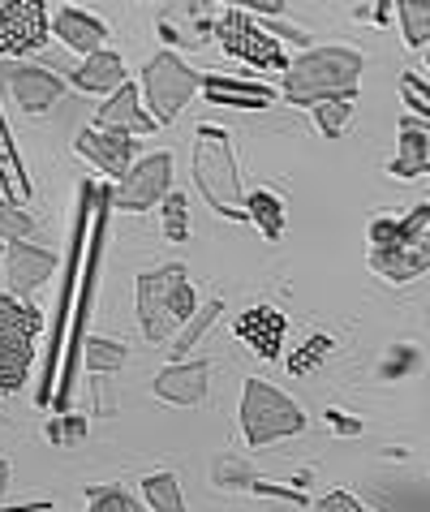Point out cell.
Wrapping results in <instances>:
<instances>
[{
    "label": "cell",
    "instance_id": "6da1fadb",
    "mask_svg": "<svg viewBox=\"0 0 430 512\" xmlns=\"http://www.w3.org/2000/svg\"><path fill=\"white\" fill-rule=\"evenodd\" d=\"M366 56L357 48H306L284 69V99L301 108L327 104V99H357V82H362Z\"/></svg>",
    "mask_w": 430,
    "mask_h": 512
},
{
    "label": "cell",
    "instance_id": "7a4b0ae2",
    "mask_svg": "<svg viewBox=\"0 0 430 512\" xmlns=\"http://www.w3.org/2000/svg\"><path fill=\"white\" fill-rule=\"evenodd\" d=\"M194 315H198V293L185 280L181 263H164L155 272L138 276V323L147 340H168L172 345V332H181Z\"/></svg>",
    "mask_w": 430,
    "mask_h": 512
},
{
    "label": "cell",
    "instance_id": "3957f363",
    "mask_svg": "<svg viewBox=\"0 0 430 512\" xmlns=\"http://www.w3.org/2000/svg\"><path fill=\"white\" fill-rule=\"evenodd\" d=\"M194 181L198 190L207 194V203L224 216H237V220H250L246 216V190H241V173H237V160H233V147L220 125H203L194 138Z\"/></svg>",
    "mask_w": 430,
    "mask_h": 512
},
{
    "label": "cell",
    "instance_id": "277c9868",
    "mask_svg": "<svg viewBox=\"0 0 430 512\" xmlns=\"http://www.w3.org/2000/svg\"><path fill=\"white\" fill-rule=\"evenodd\" d=\"M241 431H246L250 448H267L284 435L306 431V414L289 392L271 388L263 379H246V388H241Z\"/></svg>",
    "mask_w": 430,
    "mask_h": 512
},
{
    "label": "cell",
    "instance_id": "5b68a950",
    "mask_svg": "<svg viewBox=\"0 0 430 512\" xmlns=\"http://www.w3.org/2000/svg\"><path fill=\"white\" fill-rule=\"evenodd\" d=\"M43 327V315L13 293H0V396L22 392L26 375L35 362V336Z\"/></svg>",
    "mask_w": 430,
    "mask_h": 512
},
{
    "label": "cell",
    "instance_id": "8992f818",
    "mask_svg": "<svg viewBox=\"0 0 430 512\" xmlns=\"http://www.w3.org/2000/svg\"><path fill=\"white\" fill-rule=\"evenodd\" d=\"M198 91H203V74L185 65L177 52L164 48L142 65V95H147V112L155 125L177 121Z\"/></svg>",
    "mask_w": 430,
    "mask_h": 512
},
{
    "label": "cell",
    "instance_id": "52a82bcc",
    "mask_svg": "<svg viewBox=\"0 0 430 512\" xmlns=\"http://www.w3.org/2000/svg\"><path fill=\"white\" fill-rule=\"evenodd\" d=\"M215 39L233 61H246L258 69H289V52L271 31H263L246 9H224L215 22Z\"/></svg>",
    "mask_w": 430,
    "mask_h": 512
},
{
    "label": "cell",
    "instance_id": "ba28073f",
    "mask_svg": "<svg viewBox=\"0 0 430 512\" xmlns=\"http://www.w3.org/2000/svg\"><path fill=\"white\" fill-rule=\"evenodd\" d=\"M168 194H172V155L155 151V155L134 160V168L117 181V190L108 198L117 211H151V207H160Z\"/></svg>",
    "mask_w": 430,
    "mask_h": 512
},
{
    "label": "cell",
    "instance_id": "9c48e42d",
    "mask_svg": "<svg viewBox=\"0 0 430 512\" xmlns=\"http://www.w3.org/2000/svg\"><path fill=\"white\" fill-rule=\"evenodd\" d=\"M48 9L35 0H5L0 5V56H31L48 44Z\"/></svg>",
    "mask_w": 430,
    "mask_h": 512
},
{
    "label": "cell",
    "instance_id": "30bf717a",
    "mask_svg": "<svg viewBox=\"0 0 430 512\" xmlns=\"http://www.w3.org/2000/svg\"><path fill=\"white\" fill-rule=\"evenodd\" d=\"M56 267L61 259L52 250L31 246V241H5V250H0V276H5V293L13 297L35 293L43 280H52Z\"/></svg>",
    "mask_w": 430,
    "mask_h": 512
},
{
    "label": "cell",
    "instance_id": "8fae6325",
    "mask_svg": "<svg viewBox=\"0 0 430 512\" xmlns=\"http://www.w3.org/2000/svg\"><path fill=\"white\" fill-rule=\"evenodd\" d=\"M237 340L246 349H254L263 362H280L284 358V340H289V319L280 315L276 306H250L241 310L233 323Z\"/></svg>",
    "mask_w": 430,
    "mask_h": 512
},
{
    "label": "cell",
    "instance_id": "7c38bea8",
    "mask_svg": "<svg viewBox=\"0 0 430 512\" xmlns=\"http://www.w3.org/2000/svg\"><path fill=\"white\" fill-rule=\"evenodd\" d=\"M78 155H86L99 173L108 177H125L134 168V155H138V138L134 134H121V130H82L78 134Z\"/></svg>",
    "mask_w": 430,
    "mask_h": 512
},
{
    "label": "cell",
    "instance_id": "4fadbf2b",
    "mask_svg": "<svg viewBox=\"0 0 430 512\" xmlns=\"http://www.w3.org/2000/svg\"><path fill=\"white\" fill-rule=\"evenodd\" d=\"M9 91L22 112H48L56 99L65 95V82H61V74H52V69H43V65H13Z\"/></svg>",
    "mask_w": 430,
    "mask_h": 512
},
{
    "label": "cell",
    "instance_id": "5bb4252c",
    "mask_svg": "<svg viewBox=\"0 0 430 512\" xmlns=\"http://www.w3.org/2000/svg\"><path fill=\"white\" fill-rule=\"evenodd\" d=\"M207 379H211V362H168L155 375V396L168 405H198L207 396Z\"/></svg>",
    "mask_w": 430,
    "mask_h": 512
},
{
    "label": "cell",
    "instance_id": "9a60e30c",
    "mask_svg": "<svg viewBox=\"0 0 430 512\" xmlns=\"http://www.w3.org/2000/svg\"><path fill=\"white\" fill-rule=\"evenodd\" d=\"M370 272L387 284H409L430 272V233L396 250H370Z\"/></svg>",
    "mask_w": 430,
    "mask_h": 512
},
{
    "label": "cell",
    "instance_id": "2e32d148",
    "mask_svg": "<svg viewBox=\"0 0 430 512\" xmlns=\"http://www.w3.org/2000/svg\"><path fill=\"white\" fill-rule=\"evenodd\" d=\"M95 130H121V134H155V121L151 112L142 108V91L134 82H125V87L108 99V104H99L95 112Z\"/></svg>",
    "mask_w": 430,
    "mask_h": 512
},
{
    "label": "cell",
    "instance_id": "e0dca14e",
    "mask_svg": "<svg viewBox=\"0 0 430 512\" xmlns=\"http://www.w3.org/2000/svg\"><path fill=\"white\" fill-rule=\"evenodd\" d=\"M52 31L56 39H61L65 48H74L82 56H95V52H104V22L91 18L86 9H74V5H61L52 13Z\"/></svg>",
    "mask_w": 430,
    "mask_h": 512
},
{
    "label": "cell",
    "instance_id": "ac0fdd59",
    "mask_svg": "<svg viewBox=\"0 0 430 512\" xmlns=\"http://www.w3.org/2000/svg\"><path fill=\"white\" fill-rule=\"evenodd\" d=\"M430 173V121L400 117V151L392 160V177H422Z\"/></svg>",
    "mask_w": 430,
    "mask_h": 512
},
{
    "label": "cell",
    "instance_id": "d6986e66",
    "mask_svg": "<svg viewBox=\"0 0 430 512\" xmlns=\"http://www.w3.org/2000/svg\"><path fill=\"white\" fill-rule=\"evenodd\" d=\"M430 233V203H418L405 220H392V216H375L370 220V250H396V246H409Z\"/></svg>",
    "mask_w": 430,
    "mask_h": 512
},
{
    "label": "cell",
    "instance_id": "ffe728a7",
    "mask_svg": "<svg viewBox=\"0 0 430 512\" xmlns=\"http://www.w3.org/2000/svg\"><path fill=\"white\" fill-rule=\"evenodd\" d=\"M74 87L78 91H99V95H117L125 87V61L121 52H95L74 69Z\"/></svg>",
    "mask_w": 430,
    "mask_h": 512
},
{
    "label": "cell",
    "instance_id": "44dd1931",
    "mask_svg": "<svg viewBox=\"0 0 430 512\" xmlns=\"http://www.w3.org/2000/svg\"><path fill=\"white\" fill-rule=\"evenodd\" d=\"M203 91L211 104H228V108H267L276 91L263 82H241V78H203Z\"/></svg>",
    "mask_w": 430,
    "mask_h": 512
},
{
    "label": "cell",
    "instance_id": "7402d4cb",
    "mask_svg": "<svg viewBox=\"0 0 430 512\" xmlns=\"http://www.w3.org/2000/svg\"><path fill=\"white\" fill-rule=\"evenodd\" d=\"M246 216L263 229L267 241L284 237V198L276 190H250L246 194Z\"/></svg>",
    "mask_w": 430,
    "mask_h": 512
},
{
    "label": "cell",
    "instance_id": "603a6c76",
    "mask_svg": "<svg viewBox=\"0 0 430 512\" xmlns=\"http://www.w3.org/2000/svg\"><path fill=\"white\" fill-rule=\"evenodd\" d=\"M82 358H86V371H95V375H117L129 353H125L121 340L91 336V340H86V353H82Z\"/></svg>",
    "mask_w": 430,
    "mask_h": 512
},
{
    "label": "cell",
    "instance_id": "cb8c5ba5",
    "mask_svg": "<svg viewBox=\"0 0 430 512\" xmlns=\"http://www.w3.org/2000/svg\"><path fill=\"white\" fill-rule=\"evenodd\" d=\"M396 18H400V31H405L409 48L430 44V0H400Z\"/></svg>",
    "mask_w": 430,
    "mask_h": 512
},
{
    "label": "cell",
    "instance_id": "d4e9b609",
    "mask_svg": "<svg viewBox=\"0 0 430 512\" xmlns=\"http://www.w3.org/2000/svg\"><path fill=\"white\" fill-rule=\"evenodd\" d=\"M142 491H147L151 512H185L181 482L172 474H147V478H142Z\"/></svg>",
    "mask_w": 430,
    "mask_h": 512
},
{
    "label": "cell",
    "instance_id": "484cf974",
    "mask_svg": "<svg viewBox=\"0 0 430 512\" xmlns=\"http://www.w3.org/2000/svg\"><path fill=\"white\" fill-rule=\"evenodd\" d=\"M220 310H224V302H207V306H198V315H194L190 323L181 327V332H177V340H172V362H181L185 353H190V349L198 345V340H203V332H207V327H211L215 319H220Z\"/></svg>",
    "mask_w": 430,
    "mask_h": 512
},
{
    "label": "cell",
    "instance_id": "4316f807",
    "mask_svg": "<svg viewBox=\"0 0 430 512\" xmlns=\"http://www.w3.org/2000/svg\"><path fill=\"white\" fill-rule=\"evenodd\" d=\"M0 181L13 190V207L31 198V186H26V177H22V160H18V151H13L5 125H0Z\"/></svg>",
    "mask_w": 430,
    "mask_h": 512
},
{
    "label": "cell",
    "instance_id": "83f0119b",
    "mask_svg": "<svg viewBox=\"0 0 430 512\" xmlns=\"http://www.w3.org/2000/svg\"><path fill=\"white\" fill-rule=\"evenodd\" d=\"M332 345H336V340L327 336V332H314L297 353H289V375H310L314 366H319L327 353H332Z\"/></svg>",
    "mask_w": 430,
    "mask_h": 512
},
{
    "label": "cell",
    "instance_id": "f1b7e54d",
    "mask_svg": "<svg viewBox=\"0 0 430 512\" xmlns=\"http://www.w3.org/2000/svg\"><path fill=\"white\" fill-rule=\"evenodd\" d=\"M349 117H353V99H327V104H314V125H319L323 138H340Z\"/></svg>",
    "mask_w": 430,
    "mask_h": 512
},
{
    "label": "cell",
    "instance_id": "f546056e",
    "mask_svg": "<svg viewBox=\"0 0 430 512\" xmlns=\"http://www.w3.org/2000/svg\"><path fill=\"white\" fill-rule=\"evenodd\" d=\"M160 207H164V237L168 241H185V237H190V203H185V194L172 190Z\"/></svg>",
    "mask_w": 430,
    "mask_h": 512
},
{
    "label": "cell",
    "instance_id": "4dcf8cb0",
    "mask_svg": "<svg viewBox=\"0 0 430 512\" xmlns=\"http://www.w3.org/2000/svg\"><path fill=\"white\" fill-rule=\"evenodd\" d=\"M35 233L39 224L26 211H18L13 203H0V241H31Z\"/></svg>",
    "mask_w": 430,
    "mask_h": 512
},
{
    "label": "cell",
    "instance_id": "1f68e13d",
    "mask_svg": "<svg viewBox=\"0 0 430 512\" xmlns=\"http://www.w3.org/2000/svg\"><path fill=\"white\" fill-rule=\"evenodd\" d=\"M422 366V353L413 349V345H392L387 349V358L379 362V375L383 379H405V375H413Z\"/></svg>",
    "mask_w": 430,
    "mask_h": 512
},
{
    "label": "cell",
    "instance_id": "d6a6232c",
    "mask_svg": "<svg viewBox=\"0 0 430 512\" xmlns=\"http://www.w3.org/2000/svg\"><path fill=\"white\" fill-rule=\"evenodd\" d=\"M86 512H142L121 487H95L91 491V508Z\"/></svg>",
    "mask_w": 430,
    "mask_h": 512
},
{
    "label": "cell",
    "instance_id": "836d02e7",
    "mask_svg": "<svg viewBox=\"0 0 430 512\" xmlns=\"http://www.w3.org/2000/svg\"><path fill=\"white\" fill-rule=\"evenodd\" d=\"M400 95H405V104L413 108V117L430 121V87H426L418 74H405V78H400Z\"/></svg>",
    "mask_w": 430,
    "mask_h": 512
},
{
    "label": "cell",
    "instance_id": "e575fe53",
    "mask_svg": "<svg viewBox=\"0 0 430 512\" xmlns=\"http://www.w3.org/2000/svg\"><path fill=\"white\" fill-rule=\"evenodd\" d=\"M48 435H52V444L69 448V444H78V439L86 435V422H82V418H56V422L48 426Z\"/></svg>",
    "mask_w": 430,
    "mask_h": 512
},
{
    "label": "cell",
    "instance_id": "d590c367",
    "mask_svg": "<svg viewBox=\"0 0 430 512\" xmlns=\"http://www.w3.org/2000/svg\"><path fill=\"white\" fill-rule=\"evenodd\" d=\"M319 512H370V508L362 500H353L349 491H332V495L319 500Z\"/></svg>",
    "mask_w": 430,
    "mask_h": 512
},
{
    "label": "cell",
    "instance_id": "8d00e7d4",
    "mask_svg": "<svg viewBox=\"0 0 430 512\" xmlns=\"http://www.w3.org/2000/svg\"><path fill=\"white\" fill-rule=\"evenodd\" d=\"M9 478H13V469L5 457H0V504H5V495H9Z\"/></svg>",
    "mask_w": 430,
    "mask_h": 512
},
{
    "label": "cell",
    "instance_id": "74e56055",
    "mask_svg": "<svg viewBox=\"0 0 430 512\" xmlns=\"http://www.w3.org/2000/svg\"><path fill=\"white\" fill-rule=\"evenodd\" d=\"M327 418H332V422L340 426V431H349V435H357V431H362V422H357V418H353V422H349V418H340L336 409H332V414H327Z\"/></svg>",
    "mask_w": 430,
    "mask_h": 512
},
{
    "label": "cell",
    "instance_id": "f35d334b",
    "mask_svg": "<svg viewBox=\"0 0 430 512\" xmlns=\"http://www.w3.org/2000/svg\"><path fill=\"white\" fill-rule=\"evenodd\" d=\"M9 512H56L52 504H22V508H9Z\"/></svg>",
    "mask_w": 430,
    "mask_h": 512
},
{
    "label": "cell",
    "instance_id": "ab89813d",
    "mask_svg": "<svg viewBox=\"0 0 430 512\" xmlns=\"http://www.w3.org/2000/svg\"><path fill=\"white\" fill-rule=\"evenodd\" d=\"M426 65H430V52H426Z\"/></svg>",
    "mask_w": 430,
    "mask_h": 512
},
{
    "label": "cell",
    "instance_id": "60d3db41",
    "mask_svg": "<svg viewBox=\"0 0 430 512\" xmlns=\"http://www.w3.org/2000/svg\"><path fill=\"white\" fill-rule=\"evenodd\" d=\"M0 250H5V241H0Z\"/></svg>",
    "mask_w": 430,
    "mask_h": 512
}]
</instances>
